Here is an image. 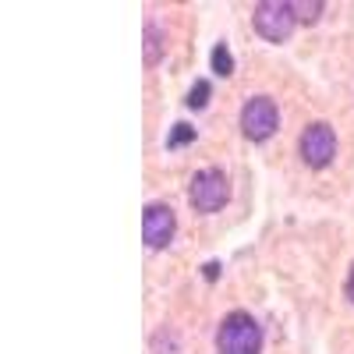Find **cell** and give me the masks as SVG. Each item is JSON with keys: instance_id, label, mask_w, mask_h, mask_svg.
<instances>
[{"instance_id": "6da1fadb", "label": "cell", "mask_w": 354, "mask_h": 354, "mask_svg": "<svg viewBox=\"0 0 354 354\" xmlns=\"http://www.w3.org/2000/svg\"><path fill=\"white\" fill-rule=\"evenodd\" d=\"M262 330L248 312H230L216 330V354H259Z\"/></svg>"}, {"instance_id": "7a4b0ae2", "label": "cell", "mask_w": 354, "mask_h": 354, "mask_svg": "<svg viewBox=\"0 0 354 354\" xmlns=\"http://www.w3.org/2000/svg\"><path fill=\"white\" fill-rule=\"evenodd\" d=\"M188 198L195 213H220L227 198H230V181L220 167H202L192 185H188Z\"/></svg>"}, {"instance_id": "3957f363", "label": "cell", "mask_w": 354, "mask_h": 354, "mask_svg": "<svg viewBox=\"0 0 354 354\" xmlns=\"http://www.w3.org/2000/svg\"><path fill=\"white\" fill-rule=\"evenodd\" d=\"M252 21H255V32L266 43H287L294 25H298V18H294L287 0H262V4H255Z\"/></svg>"}, {"instance_id": "277c9868", "label": "cell", "mask_w": 354, "mask_h": 354, "mask_svg": "<svg viewBox=\"0 0 354 354\" xmlns=\"http://www.w3.org/2000/svg\"><path fill=\"white\" fill-rule=\"evenodd\" d=\"M280 128V110L270 96H252L241 106V131L252 142H266L273 131Z\"/></svg>"}, {"instance_id": "5b68a950", "label": "cell", "mask_w": 354, "mask_h": 354, "mask_svg": "<svg viewBox=\"0 0 354 354\" xmlns=\"http://www.w3.org/2000/svg\"><path fill=\"white\" fill-rule=\"evenodd\" d=\"M298 149H301V160L312 170H322V167H330L333 156H337V135H333V128L326 121H315V124L305 128Z\"/></svg>"}, {"instance_id": "8992f818", "label": "cell", "mask_w": 354, "mask_h": 354, "mask_svg": "<svg viewBox=\"0 0 354 354\" xmlns=\"http://www.w3.org/2000/svg\"><path fill=\"white\" fill-rule=\"evenodd\" d=\"M174 234H177V216L170 205L163 202H153V205H145V213H142V238L149 248H167L174 241Z\"/></svg>"}, {"instance_id": "52a82bcc", "label": "cell", "mask_w": 354, "mask_h": 354, "mask_svg": "<svg viewBox=\"0 0 354 354\" xmlns=\"http://www.w3.org/2000/svg\"><path fill=\"white\" fill-rule=\"evenodd\" d=\"M160 61H163V36H160V28L149 21L145 25V64L156 68Z\"/></svg>"}, {"instance_id": "ba28073f", "label": "cell", "mask_w": 354, "mask_h": 354, "mask_svg": "<svg viewBox=\"0 0 354 354\" xmlns=\"http://www.w3.org/2000/svg\"><path fill=\"white\" fill-rule=\"evenodd\" d=\"M290 11H294V18H298L301 25H315L319 15L326 11V4H322V0H294Z\"/></svg>"}, {"instance_id": "9c48e42d", "label": "cell", "mask_w": 354, "mask_h": 354, "mask_svg": "<svg viewBox=\"0 0 354 354\" xmlns=\"http://www.w3.org/2000/svg\"><path fill=\"white\" fill-rule=\"evenodd\" d=\"M209 61H213V71L220 75V78H227V75H234V57H230V50L220 43V46H213V53H209Z\"/></svg>"}, {"instance_id": "30bf717a", "label": "cell", "mask_w": 354, "mask_h": 354, "mask_svg": "<svg viewBox=\"0 0 354 354\" xmlns=\"http://www.w3.org/2000/svg\"><path fill=\"white\" fill-rule=\"evenodd\" d=\"M209 93H213V88H209V82H205V78H198V82L192 85V93H188V100H185V103H188L192 110H202L205 103H209Z\"/></svg>"}, {"instance_id": "8fae6325", "label": "cell", "mask_w": 354, "mask_h": 354, "mask_svg": "<svg viewBox=\"0 0 354 354\" xmlns=\"http://www.w3.org/2000/svg\"><path fill=\"white\" fill-rule=\"evenodd\" d=\"M195 142V128L192 124H174L170 138H167V149H181V145Z\"/></svg>"}, {"instance_id": "7c38bea8", "label": "cell", "mask_w": 354, "mask_h": 354, "mask_svg": "<svg viewBox=\"0 0 354 354\" xmlns=\"http://www.w3.org/2000/svg\"><path fill=\"white\" fill-rule=\"evenodd\" d=\"M344 294L354 301V266H351V273H347V283H344Z\"/></svg>"}, {"instance_id": "4fadbf2b", "label": "cell", "mask_w": 354, "mask_h": 354, "mask_svg": "<svg viewBox=\"0 0 354 354\" xmlns=\"http://www.w3.org/2000/svg\"><path fill=\"white\" fill-rule=\"evenodd\" d=\"M216 273H220V266H216V262L205 266V280H216Z\"/></svg>"}]
</instances>
